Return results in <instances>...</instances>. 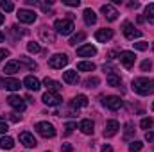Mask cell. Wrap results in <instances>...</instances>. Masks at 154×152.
Instances as JSON below:
<instances>
[{
    "label": "cell",
    "instance_id": "cell-49",
    "mask_svg": "<svg viewBox=\"0 0 154 152\" xmlns=\"http://www.w3.org/2000/svg\"><path fill=\"white\" fill-rule=\"evenodd\" d=\"M4 20H5V16H4V14H2V13H0V25H2V23H4Z\"/></svg>",
    "mask_w": 154,
    "mask_h": 152
},
{
    "label": "cell",
    "instance_id": "cell-18",
    "mask_svg": "<svg viewBox=\"0 0 154 152\" xmlns=\"http://www.w3.org/2000/svg\"><path fill=\"white\" fill-rule=\"evenodd\" d=\"M70 106H72L74 109H81V108H86V106H88V97H86V95H77V97H74V99H72Z\"/></svg>",
    "mask_w": 154,
    "mask_h": 152
},
{
    "label": "cell",
    "instance_id": "cell-52",
    "mask_svg": "<svg viewBox=\"0 0 154 152\" xmlns=\"http://www.w3.org/2000/svg\"><path fill=\"white\" fill-rule=\"evenodd\" d=\"M152 50H154V45H152Z\"/></svg>",
    "mask_w": 154,
    "mask_h": 152
},
{
    "label": "cell",
    "instance_id": "cell-1",
    "mask_svg": "<svg viewBox=\"0 0 154 152\" xmlns=\"http://www.w3.org/2000/svg\"><path fill=\"white\" fill-rule=\"evenodd\" d=\"M131 88H133V91L138 93V95H143V97L152 95L154 93V79H149V77H136V79H133Z\"/></svg>",
    "mask_w": 154,
    "mask_h": 152
},
{
    "label": "cell",
    "instance_id": "cell-43",
    "mask_svg": "<svg viewBox=\"0 0 154 152\" xmlns=\"http://www.w3.org/2000/svg\"><path fill=\"white\" fill-rule=\"evenodd\" d=\"M145 140H147L149 143H154V132L152 131H147V132H145Z\"/></svg>",
    "mask_w": 154,
    "mask_h": 152
},
{
    "label": "cell",
    "instance_id": "cell-9",
    "mask_svg": "<svg viewBox=\"0 0 154 152\" xmlns=\"http://www.w3.org/2000/svg\"><path fill=\"white\" fill-rule=\"evenodd\" d=\"M41 100H43L47 106H50V108H54V106H59V104L63 102L61 95H59V93H52V91H47V93L41 97Z\"/></svg>",
    "mask_w": 154,
    "mask_h": 152
},
{
    "label": "cell",
    "instance_id": "cell-19",
    "mask_svg": "<svg viewBox=\"0 0 154 152\" xmlns=\"http://www.w3.org/2000/svg\"><path fill=\"white\" fill-rule=\"evenodd\" d=\"M63 81H65L66 84H77V82H79V74H77V70H66V72H63Z\"/></svg>",
    "mask_w": 154,
    "mask_h": 152
},
{
    "label": "cell",
    "instance_id": "cell-28",
    "mask_svg": "<svg viewBox=\"0 0 154 152\" xmlns=\"http://www.w3.org/2000/svg\"><path fill=\"white\" fill-rule=\"evenodd\" d=\"M84 38H86V34H84V32H77V34H74V36L70 38V41H68V45H72V47H75L77 43H81V41H84Z\"/></svg>",
    "mask_w": 154,
    "mask_h": 152
},
{
    "label": "cell",
    "instance_id": "cell-45",
    "mask_svg": "<svg viewBox=\"0 0 154 152\" xmlns=\"http://www.w3.org/2000/svg\"><path fill=\"white\" fill-rule=\"evenodd\" d=\"M74 149H72V145H68V143H63L61 145V152H72Z\"/></svg>",
    "mask_w": 154,
    "mask_h": 152
},
{
    "label": "cell",
    "instance_id": "cell-17",
    "mask_svg": "<svg viewBox=\"0 0 154 152\" xmlns=\"http://www.w3.org/2000/svg\"><path fill=\"white\" fill-rule=\"evenodd\" d=\"M95 54H97V48L93 45H82V47L77 48V56L79 57H91Z\"/></svg>",
    "mask_w": 154,
    "mask_h": 152
},
{
    "label": "cell",
    "instance_id": "cell-46",
    "mask_svg": "<svg viewBox=\"0 0 154 152\" xmlns=\"http://www.w3.org/2000/svg\"><path fill=\"white\" fill-rule=\"evenodd\" d=\"M9 56V50H5V48H0V63L4 61V57H7Z\"/></svg>",
    "mask_w": 154,
    "mask_h": 152
},
{
    "label": "cell",
    "instance_id": "cell-47",
    "mask_svg": "<svg viewBox=\"0 0 154 152\" xmlns=\"http://www.w3.org/2000/svg\"><path fill=\"white\" fill-rule=\"evenodd\" d=\"M100 152H113V149H111V145H104V147L100 149Z\"/></svg>",
    "mask_w": 154,
    "mask_h": 152
},
{
    "label": "cell",
    "instance_id": "cell-15",
    "mask_svg": "<svg viewBox=\"0 0 154 152\" xmlns=\"http://www.w3.org/2000/svg\"><path fill=\"white\" fill-rule=\"evenodd\" d=\"M113 29H99L97 32H95V39L99 41V43H108L109 39L113 38Z\"/></svg>",
    "mask_w": 154,
    "mask_h": 152
},
{
    "label": "cell",
    "instance_id": "cell-20",
    "mask_svg": "<svg viewBox=\"0 0 154 152\" xmlns=\"http://www.w3.org/2000/svg\"><path fill=\"white\" fill-rule=\"evenodd\" d=\"M20 68H22V63H20V61H9V63L5 65L4 72H5L7 75H14V74L20 72Z\"/></svg>",
    "mask_w": 154,
    "mask_h": 152
},
{
    "label": "cell",
    "instance_id": "cell-5",
    "mask_svg": "<svg viewBox=\"0 0 154 152\" xmlns=\"http://www.w3.org/2000/svg\"><path fill=\"white\" fill-rule=\"evenodd\" d=\"M122 32H124V36H125V38L131 39V41H134L136 38H140V36H142V32H140L138 29H134L131 22H124V25H122Z\"/></svg>",
    "mask_w": 154,
    "mask_h": 152
},
{
    "label": "cell",
    "instance_id": "cell-35",
    "mask_svg": "<svg viewBox=\"0 0 154 152\" xmlns=\"http://www.w3.org/2000/svg\"><path fill=\"white\" fill-rule=\"evenodd\" d=\"M0 7L5 11V13H11L13 9H14V5H13V2H9V0H2L0 2Z\"/></svg>",
    "mask_w": 154,
    "mask_h": 152
},
{
    "label": "cell",
    "instance_id": "cell-10",
    "mask_svg": "<svg viewBox=\"0 0 154 152\" xmlns=\"http://www.w3.org/2000/svg\"><path fill=\"white\" fill-rule=\"evenodd\" d=\"M39 38L43 39L45 43L52 45V43H56V32H54V31H52L50 27L43 25V27H39Z\"/></svg>",
    "mask_w": 154,
    "mask_h": 152
},
{
    "label": "cell",
    "instance_id": "cell-44",
    "mask_svg": "<svg viewBox=\"0 0 154 152\" xmlns=\"http://www.w3.org/2000/svg\"><path fill=\"white\" fill-rule=\"evenodd\" d=\"M9 131V127H7V123L5 122H0V134H5Z\"/></svg>",
    "mask_w": 154,
    "mask_h": 152
},
{
    "label": "cell",
    "instance_id": "cell-33",
    "mask_svg": "<svg viewBox=\"0 0 154 152\" xmlns=\"http://www.w3.org/2000/svg\"><path fill=\"white\" fill-rule=\"evenodd\" d=\"M27 50L31 54H38V52H41V47H39L36 41H31V43H27Z\"/></svg>",
    "mask_w": 154,
    "mask_h": 152
},
{
    "label": "cell",
    "instance_id": "cell-23",
    "mask_svg": "<svg viewBox=\"0 0 154 152\" xmlns=\"http://www.w3.org/2000/svg\"><path fill=\"white\" fill-rule=\"evenodd\" d=\"M82 18H84V23L86 25H93L95 22H97V14H95V11L93 9H84V13H82Z\"/></svg>",
    "mask_w": 154,
    "mask_h": 152
},
{
    "label": "cell",
    "instance_id": "cell-40",
    "mask_svg": "<svg viewBox=\"0 0 154 152\" xmlns=\"http://www.w3.org/2000/svg\"><path fill=\"white\" fill-rule=\"evenodd\" d=\"M7 118H9L11 122H14V123H18V122L22 120V114H18V113H9V114H7Z\"/></svg>",
    "mask_w": 154,
    "mask_h": 152
},
{
    "label": "cell",
    "instance_id": "cell-36",
    "mask_svg": "<svg viewBox=\"0 0 154 152\" xmlns=\"http://www.w3.org/2000/svg\"><path fill=\"white\" fill-rule=\"evenodd\" d=\"M133 127H134V125H133V122H127V123H125V131H124V138H125V140H129V136L134 132V129H133Z\"/></svg>",
    "mask_w": 154,
    "mask_h": 152
},
{
    "label": "cell",
    "instance_id": "cell-34",
    "mask_svg": "<svg viewBox=\"0 0 154 152\" xmlns=\"http://www.w3.org/2000/svg\"><path fill=\"white\" fill-rule=\"evenodd\" d=\"M20 63H25V65L29 66V70H36V68H38V65H36L34 61H31L29 57H25V56H22V57H20Z\"/></svg>",
    "mask_w": 154,
    "mask_h": 152
},
{
    "label": "cell",
    "instance_id": "cell-3",
    "mask_svg": "<svg viewBox=\"0 0 154 152\" xmlns=\"http://www.w3.org/2000/svg\"><path fill=\"white\" fill-rule=\"evenodd\" d=\"M34 129L38 131V134H41L43 138H54V136H56V129H54V125L48 123V122H38V123L34 125Z\"/></svg>",
    "mask_w": 154,
    "mask_h": 152
},
{
    "label": "cell",
    "instance_id": "cell-38",
    "mask_svg": "<svg viewBox=\"0 0 154 152\" xmlns=\"http://www.w3.org/2000/svg\"><path fill=\"white\" fill-rule=\"evenodd\" d=\"M133 47L136 48V50H147L149 48V43H145V41H136V43H133Z\"/></svg>",
    "mask_w": 154,
    "mask_h": 152
},
{
    "label": "cell",
    "instance_id": "cell-30",
    "mask_svg": "<svg viewBox=\"0 0 154 152\" xmlns=\"http://www.w3.org/2000/svg\"><path fill=\"white\" fill-rule=\"evenodd\" d=\"M99 82H100V79H99V77H88V79L84 81L86 88H97V86H99Z\"/></svg>",
    "mask_w": 154,
    "mask_h": 152
},
{
    "label": "cell",
    "instance_id": "cell-50",
    "mask_svg": "<svg viewBox=\"0 0 154 152\" xmlns=\"http://www.w3.org/2000/svg\"><path fill=\"white\" fill-rule=\"evenodd\" d=\"M2 41H4V34H2V32H0V43H2Z\"/></svg>",
    "mask_w": 154,
    "mask_h": 152
},
{
    "label": "cell",
    "instance_id": "cell-32",
    "mask_svg": "<svg viewBox=\"0 0 154 152\" xmlns=\"http://www.w3.org/2000/svg\"><path fill=\"white\" fill-rule=\"evenodd\" d=\"M142 147H143V143L138 141V140H134V141L129 143V152H140L142 150Z\"/></svg>",
    "mask_w": 154,
    "mask_h": 152
},
{
    "label": "cell",
    "instance_id": "cell-6",
    "mask_svg": "<svg viewBox=\"0 0 154 152\" xmlns=\"http://www.w3.org/2000/svg\"><path fill=\"white\" fill-rule=\"evenodd\" d=\"M7 104H9L16 113H23L25 108H27V106H25V100H23L22 97H18V95H11V97L7 99Z\"/></svg>",
    "mask_w": 154,
    "mask_h": 152
},
{
    "label": "cell",
    "instance_id": "cell-21",
    "mask_svg": "<svg viewBox=\"0 0 154 152\" xmlns=\"http://www.w3.org/2000/svg\"><path fill=\"white\" fill-rule=\"evenodd\" d=\"M43 86L48 90V91H52V93H57L59 90H61V84L57 82V81H54V79H43Z\"/></svg>",
    "mask_w": 154,
    "mask_h": 152
},
{
    "label": "cell",
    "instance_id": "cell-14",
    "mask_svg": "<svg viewBox=\"0 0 154 152\" xmlns=\"http://www.w3.org/2000/svg\"><path fill=\"white\" fill-rule=\"evenodd\" d=\"M20 143H22L23 147H27V149H34V147L38 145L36 138H34L31 132H22V134H20Z\"/></svg>",
    "mask_w": 154,
    "mask_h": 152
},
{
    "label": "cell",
    "instance_id": "cell-24",
    "mask_svg": "<svg viewBox=\"0 0 154 152\" xmlns=\"http://www.w3.org/2000/svg\"><path fill=\"white\" fill-rule=\"evenodd\" d=\"M4 86H5V90H9V91H18V90L22 88V84H20L18 79H5V81H4Z\"/></svg>",
    "mask_w": 154,
    "mask_h": 152
},
{
    "label": "cell",
    "instance_id": "cell-4",
    "mask_svg": "<svg viewBox=\"0 0 154 152\" xmlns=\"http://www.w3.org/2000/svg\"><path fill=\"white\" fill-rule=\"evenodd\" d=\"M66 65H68V57L65 54H54L52 57H48V66L54 68V70H59Z\"/></svg>",
    "mask_w": 154,
    "mask_h": 152
},
{
    "label": "cell",
    "instance_id": "cell-37",
    "mask_svg": "<svg viewBox=\"0 0 154 152\" xmlns=\"http://www.w3.org/2000/svg\"><path fill=\"white\" fill-rule=\"evenodd\" d=\"M11 31H13L16 36H20V38L27 34V31H25V29H22V27H18V25H13V27H11Z\"/></svg>",
    "mask_w": 154,
    "mask_h": 152
},
{
    "label": "cell",
    "instance_id": "cell-41",
    "mask_svg": "<svg viewBox=\"0 0 154 152\" xmlns=\"http://www.w3.org/2000/svg\"><path fill=\"white\" fill-rule=\"evenodd\" d=\"M75 127H77L75 122H70V123H66V125H65V129H66V134H70V132H72Z\"/></svg>",
    "mask_w": 154,
    "mask_h": 152
},
{
    "label": "cell",
    "instance_id": "cell-8",
    "mask_svg": "<svg viewBox=\"0 0 154 152\" xmlns=\"http://www.w3.org/2000/svg\"><path fill=\"white\" fill-rule=\"evenodd\" d=\"M120 63L127 68V70H131L133 66H134V61H136V56H134V52H129V50H124V52H120Z\"/></svg>",
    "mask_w": 154,
    "mask_h": 152
},
{
    "label": "cell",
    "instance_id": "cell-48",
    "mask_svg": "<svg viewBox=\"0 0 154 152\" xmlns=\"http://www.w3.org/2000/svg\"><path fill=\"white\" fill-rule=\"evenodd\" d=\"M129 7H131V9H138V7H140V4H138V2H131V4H129Z\"/></svg>",
    "mask_w": 154,
    "mask_h": 152
},
{
    "label": "cell",
    "instance_id": "cell-39",
    "mask_svg": "<svg viewBox=\"0 0 154 152\" xmlns=\"http://www.w3.org/2000/svg\"><path fill=\"white\" fill-rule=\"evenodd\" d=\"M151 66H152V63L149 61V59H145L142 65H140V68H142V72H151Z\"/></svg>",
    "mask_w": 154,
    "mask_h": 152
},
{
    "label": "cell",
    "instance_id": "cell-13",
    "mask_svg": "<svg viewBox=\"0 0 154 152\" xmlns=\"http://www.w3.org/2000/svg\"><path fill=\"white\" fill-rule=\"evenodd\" d=\"M104 106H106L108 109H111V111H116V109L122 108V99L116 97V95H109V97L104 99Z\"/></svg>",
    "mask_w": 154,
    "mask_h": 152
},
{
    "label": "cell",
    "instance_id": "cell-29",
    "mask_svg": "<svg viewBox=\"0 0 154 152\" xmlns=\"http://www.w3.org/2000/svg\"><path fill=\"white\" fill-rule=\"evenodd\" d=\"M145 18L149 20V23H154V4H149L145 7Z\"/></svg>",
    "mask_w": 154,
    "mask_h": 152
},
{
    "label": "cell",
    "instance_id": "cell-26",
    "mask_svg": "<svg viewBox=\"0 0 154 152\" xmlns=\"http://www.w3.org/2000/svg\"><path fill=\"white\" fill-rule=\"evenodd\" d=\"M0 147H2L4 150H11V149L14 147V140H13L11 136H4V138L0 140Z\"/></svg>",
    "mask_w": 154,
    "mask_h": 152
},
{
    "label": "cell",
    "instance_id": "cell-2",
    "mask_svg": "<svg viewBox=\"0 0 154 152\" xmlns=\"http://www.w3.org/2000/svg\"><path fill=\"white\" fill-rule=\"evenodd\" d=\"M54 27H56V32L61 34V36H68V34H72L74 29H75V25H74L72 20H56Z\"/></svg>",
    "mask_w": 154,
    "mask_h": 152
},
{
    "label": "cell",
    "instance_id": "cell-31",
    "mask_svg": "<svg viewBox=\"0 0 154 152\" xmlns=\"http://www.w3.org/2000/svg\"><path fill=\"white\" fill-rule=\"evenodd\" d=\"M154 125V120L151 116H145V118H142V122H140V127L142 129H151Z\"/></svg>",
    "mask_w": 154,
    "mask_h": 152
},
{
    "label": "cell",
    "instance_id": "cell-7",
    "mask_svg": "<svg viewBox=\"0 0 154 152\" xmlns=\"http://www.w3.org/2000/svg\"><path fill=\"white\" fill-rule=\"evenodd\" d=\"M16 16H18V20H20L22 23H34L36 18H38V14H36L34 11H31V9H20Z\"/></svg>",
    "mask_w": 154,
    "mask_h": 152
},
{
    "label": "cell",
    "instance_id": "cell-11",
    "mask_svg": "<svg viewBox=\"0 0 154 152\" xmlns=\"http://www.w3.org/2000/svg\"><path fill=\"white\" fill-rule=\"evenodd\" d=\"M100 11H102V14L106 16L108 22H115L116 18H118V11L115 9V5H111V4H104L100 7Z\"/></svg>",
    "mask_w": 154,
    "mask_h": 152
},
{
    "label": "cell",
    "instance_id": "cell-16",
    "mask_svg": "<svg viewBox=\"0 0 154 152\" xmlns=\"http://www.w3.org/2000/svg\"><path fill=\"white\" fill-rule=\"evenodd\" d=\"M23 86H25L29 91H38L39 88H41V82H39L34 75H27L23 79Z\"/></svg>",
    "mask_w": 154,
    "mask_h": 152
},
{
    "label": "cell",
    "instance_id": "cell-27",
    "mask_svg": "<svg viewBox=\"0 0 154 152\" xmlns=\"http://www.w3.org/2000/svg\"><path fill=\"white\" fill-rule=\"evenodd\" d=\"M108 84H109L111 88H120V86H122V79L116 75V74H109V75H108Z\"/></svg>",
    "mask_w": 154,
    "mask_h": 152
},
{
    "label": "cell",
    "instance_id": "cell-51",
    "mask_svg": "<svg viewBox=\"0 0 154 152\" xmlns=\"http://www.w3.org/2000/svg\"><path fill=\"white\" fill-rule=\"evenodd\" d=\"M152 111H154V102H152Z\"/></svg>",
    "mask_w": 154,
    "mask_h": 152
},
{
    "label": "cell",
    "instance_id": "cell-22",
    "mask_svg": "<svg viewBox=\"0 0 154 152\" xmlns=\"http://www.w3.org/2000/svg\"><path fill=\"white\" fill-rule=\"evenodd\" d=\"M93 127H95V125H93V122H91V120H88V118L79 122V129H81V132H84V134H93V131H95Z\"/></svg>",
    "mask_w": 154,
    "mask_h": 152
},
{
    "label": "cell",
    "instance_id": "cell-42",
    "mask_svg": "<svg viewBox=\"0 0 154 152\" xmlns=\"http://www.w3.org/2000/svg\"><path fill=\"white\" fill-rule=\"evenodd\" d=\"M63 4H65V5H70V7H77L81 2H79V0H63Z\"/></svg>",
    "mask_w": 154,
    "mask_h": 152
},
{
    "label": "cell",
    "instance_id": "cell-25",
    "mask_svg": "<svg viewBox=\"0 0 154 152\" xmlns=\"http://www.w3.org/2000/svg\"><path fill=\"white\" fill-rule=\"evenodd\" d=\"M77 70L79 72H93L95 70V65L90 63V61H81V63H77Z\"/></svg>",
    "mask_w": 154,
    "mask_h": 152
},
{
    "label": "cell",
    "instance_id": "cell-12",
    "mask_svg": "<svg viewBox=\"0 0 154 152\" xmlns=\"http://www.w3.org/2000/svg\"><path fill=\"white\" fill-rule=\"evenodd\" d=\"M120 129V123L116 120H108L106 122V127H104V138H113Z\"/></svg>",
    "mask_w": 154,
    "mask_h": 152
}]
</instances>
